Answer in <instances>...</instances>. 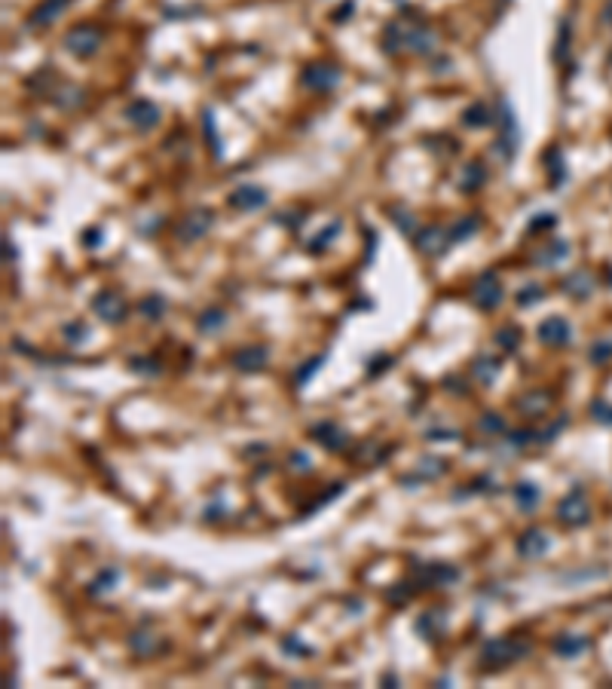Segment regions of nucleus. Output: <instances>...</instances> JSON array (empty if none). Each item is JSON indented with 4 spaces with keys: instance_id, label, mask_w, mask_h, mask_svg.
I'll use <instances>...</instances> for the list:
<instances>
[{
    "instance_id": "f257e3e1",
    "label": "nucleus",
    "mask_w": 612,
    "mask_h": 689,
    "mask_svg": "<svg viewBox=\"0 0 612 689\" xmlns=\"http://www.w3.org/2000/svg\"><path fill=\"white\" fill-rule=\"evenodd\" d=\"M530 652V643L517 641V637H490L481 646V662L487 668H505L511 662H517L521 656Z\"/></svg>"
},
{
    "instance_id": "f03ea898",
    "label": "nucleus",
    "mask_w": 612,
    "mask_h": 689,
    "mask_svg": "<svg viewBox=\"0 0 612 689\" xmlns=\"http://www.w3.org/2000/svg\"><path fill=\"white\" fill-rule=\"evenodd\" d=\"M557 518L560 524H566V527H582V524L591 521V509H588V500L582 490H573V493H566L564 500H560L557 506Z\"/></svg>"
},
{
    "instance_id": "7ed1b4c3",
    "label": "nucleus",
    "mask_w": 612,
    "mask_h": 689,
    "mask_svg": "<svg viewBox=\"0 0 612 689\" xmlns=\"http://www.w3.org/2000/svg\"><path fill=\"white\" fill-rule=\"evenodd\" d=\"M98 46H102V31L92 28V25L70 28L68 37H65V49H70L74 55H92Z\"/></svg>"
},
{
    "instance_id": "20e7f679",
    "label": "nucleus",
    "mask_w": 612,
    "mask_h": 689,
    "mask_svg": "<svg viewBox=\"0 0 612 689\" xmlns=\"http://www.w3.org/2000/svg\"><path fill=\"white\" fill-rule=\"evenodd\" d=\"M502 282H499V276L493 273V270H487V273L481 276L478 282H475V303H478L481 310H493V307H499L502 303Z\"/></svg>"
},
{
    "instance_id": "39448f33",
    "label": "nucleus",
    "mask_w": 612,
    "mask_h": 689,
    "mask_svg": "<svg viewBox=\"0 0 612 689\" xmlns=\"http://www.w3.org/2000/svg\"><path fill=\"white\" fill-rule=\"evenodd\" d=\"M340 80V70L328 65V62H316L303 70V86L306 89H316V92H325V89H334Z\"/></svg>"
},
{
    "instance_id": "423d86ee",
    "label": "nucleus",
    "mask_w": 612,
    "mask_h": 689,
    "mask_svg": "<svg viewBox=\"0 0 612 689\" xmlns=\"http://www.w3.org/2000/svg\"><path fill=\"white\" fill-rule=\"evenodd\" d=\"M92 310H95V316L104 319V322H123L126 319V301L117 291H102V294L92 301Z\"/></svg>"
},
{
    "instance_id": "0eeeda50",
    "label": "nucleus",
    "mask_w": 612,
    "mask_h": 689,
    "mask_svg": "<svg viewBox=\"0 0 612 689\" xmlns=\"http://www.w3.org/2000/svg\"><path fill=\"white\" fill-rule=\"evenodd\" d=\"M312 438H316L322 447H328V451H343V447L350 444V432H346L343 426L331 423V420L312 426Z\"/></svg>"
},
{
    "instance_id": "6e6552de",
    "label": "nucleus",
    "mask_w": 612,
    "mask_h": 689,
    "mask_svg": "<svg viewBox=\"0 0 612 689\" xmlns=\"http://www.w3.org/2000/svg\"><path fill=\"white\" fill-rule=\"evenodd\" d=\"M126 120H129L132 126H138L141 132H147L160 123V108H156L153 102H147V98H138V102H132L129 108H126Z\"/></svg>"
},
{
    "instance_id": "1a4fd4ad",
    "label": "nucleus",
    "mask_w": 612,
    "mask_h": 689,
    "mask_svg": "<svg viewBox=\"0 0 612 689\" xmlns=\"http://www.w3.org/2000/svg\"><path fill=\"white\" fill-rule=\"evenodd\" d=\"M267 359H269V350H267V346L251 343V346H242V350L233 352V368H239V371L251 374V371H260V368L267 365Z\"/></svg>"
},
{
    "instance_id": "9d476101",
    "label": "nucleus",
    "mask_w": 612,
    "mask_h": 689,
    "mask_svg": "<svg viewBox=\"0 0 612 689\" xmlns=\"http://www.w3.org/2000/svg\"><path fill=\"white\" fill-rule=\"evenodd\" d=\"M548 549H551V536L539 527L526 530V534H521V539H517V555L521 558H542Z\"/></svg>"
},
{
    "instance_id": "9b49d317",
    "label": "nucleus",
    "mask_w": 612,
    "mask_h": 689,
    "mask_svg": "<svg viewBox=\"0 0 612 689\" xmlns=\"http://www.w3.org/2000/svg\"><path fill=\"white\" fill-rule=\"evenodd\" d=\"M417 576H419V585H453L459 579V570L450 564H425V567H417Z\"/></svg>"
},
{
    "instance_id": "f8f14e48",
    "label": "nucleus",
    "mask_w": 612,
    "mask_h": 689,
    "mask_svg": "<svg viewBox=\"0 0 612 689\" xmlns=\"http://www.w3.org/2000/svg\"><path fill=\"white\" fill-rule=\"evenodd\" d=\"M230 205L239 211H254L260 205H267V194L258 187V184H242L230 194Z\"/></svg>"
},
{
    "instance_id": "ddd939ff",
    "label": "nucleus",
    "mask_w": 612,
    "mask_h": 689,
    "mask_svg": "<svg viewBox=\"0 0 612 689\" xmlns=\"http://www.w3.org/2000/svg\"><path fill=\"white\" fill-rule=\"evenodd\" d=\"M211 221H215V215H211L209 209H196V211H190L187 218H184V224H181V230H178V236L181 239H199L205 230L211 227Z\"/></svg>"
},
{
    "instance_id": "4468645a",
    "label": "nucleus",
    "mask_w": 612,
    "mask_h": 689,
    "mask_svg": "<svg viewBox=\"0 0 612 689\" xmlns=\"http://www.w3.org/2000/svg\"><path fill=\"white\" fill-rule=\"evenodd\" d=\"M539 340H542V343H551V346H564L566 340H569L566 319H560V316L545 319V322L539 325Z\"/></svg>"
},
{
    "instance_id": "2eb2a0df",
    "label": "nucleus",
    "mask_w": 612,
    "mask_h": 689,
    "mask_svg": "<svg viewBox=\"0 0 612 689\" xmlns=\"http://www.w3.org/2000/svg\"><path fill=\"white\" fill-rule=\"evenodd\" d=\"M447 245H450V236H447L441 227H429V230H423L417 236V248L423 254H441Z\"/></svg>"
},
{
    "instance_id": "dca6fc26",
    "label": "nucleus",
    "mask_w": 612,
    "mask_h": 689,
    "mask_svg": "<svg viewBox=\"0 0 612 689\" xmlns=\"http://www.w3.org/2000/svg\"><path fill=\"white\" fill-rule=\"evenodd\" d=\"M511 496H515L521 511H533L539 506V500H542V493H539V487L533 484V481H517V484L511 487Z\"/></svg>"
},
{
    "instance_id": "f3484780",
    "label": "nucleus",
    "mask_w": 612,
    "mask_h": 689,
    "mask_svg": "<svg viewBox=\"0 0 612 689\" xmlns=\"http://www.w3.org/2000/svg\"><path fill=\"white\" fill-rule=\"evenodd\" d=\"M499 371H502V361L493 359V356H478L475 359V368H472L475 380L484 383V386H490V383L499 377Z\"/></svg>"
},
{
    "instance_id": "a211bd4d",
    "label": "nucleus",
    "mask_w": 612,
    "mask_h": 689,
    "mask_svg": "<svg viewBox=\"0 0 612 689\" xmlns=\"http://www.w3.org/2000/svg\"><path fill=\"white\" fill-rule=\"evenodd\" d=\"M585 650H588V637H582V634H560L557 641H554V652L564 659H575Z\"/></svg>"
},
{
    "instance_id": "6ab92c4d",
    "label": "nucleus",
    "mask_w": 612,
    "mask_h": 689,
    "mask_svg": "<svg viewBox=\"0 0 612 689\" xmlns=\"http://www.w3.org/2000/svg\"><path fill=\"white\" fill-rule=\"evenodd\" d=\"M462 123L468 126V129H481V126H490L493 120H490V108L484 102H475L468 104L466 111H462Z\"/></svg>"
},
{
    "instance_id": "aec40b11",
    "label": "nucleus",
    "mask_w": 612,
    "mask_h": 689,
    "mask_svg": "<svg viewBox=\"0 0 612 689\" xmlns=\"http://www.w3.org/2000/svg\"><path fill=\"white\" fill-rule=\"evenodd\" d=\"M444 613L441 610H432V613H425V616H419L417 619V631L423 637H435V634H441L444 631Z\"/></svg>"
},
{
    "instance_id": "412c9836",
    "label": "nucleus",
    "mask_w": 612,
    "mask_h": 689,
    "mask_svg": "<svg viewBox=\"0 0 612 689\" xmlns=\"http://www.w3.org/2000/svg\"><path fill=\"white\" fill-rule=\"evenodd\" d=\"M117 579H119V570H117V567H104V570L98 573L95 579H92L89 594H92V598H98V594H108L111 588L117 585Z\"/></svg>"
},
{
    "instance_id": "4be33fe9",
    "label": "nucleus",
    "mask_w": 612,
    "mask_h": 689,
    "mask_svg": "<svg viewBox=\"0 0 612 689\" xmlns=\"http://www.w3.org/2000/svg\"><path fill=\"white\" fill-rule=\"evenodd\" d=\"M129 646L135 650V656H153L156 646H160V637L151 634V631H135Z\"/></svg>"
},
{
    "instance_id": "5701e85b",
    "label": "nucleus",
    "mask_w": 612,
    "mask_h": 689,
    "mask_svg": "<svg viewBox=\"0 0 612 689\" xmlns=\"http://www.w3.org/2000/svg\"><path fill=\"white\" fill-rule=\"evenodd\" d=\"M227 328V312L224 310H205L199 316V331L202 334H218Z\"/></svg>"
},
{
    "instance_id": "b1692460",
    "label": "nucleus",
    "mask_w": 612,
    "mask_h": 689,
    "mask_svg": "<svg viewBox=\"0 0 612 689\" xmlns=\"http://www.w3.org/2000/svg\"><path fill=\"white\" fill-rule=\"evenodd\" d=\"M138 310H141V316H144L147 322H156V319L166 312V297L162 294H147L144 301L138 303Z\"/></svg>"
},
{
    "instance_id": "393cba45",
    "label": "nucleus",
    "mask_w": 612,
    "mask_h": 689,
    "mask_svg": "<svg viewBox=\"0 0 612 689\" xmlns=\"http://www.w3.org/2000/svg\"><path fill=\"white\" fill-rule=\"evenodd\" d=\"M65 6H68V0H44V6L31 16V22L34 25H49L61 10H65Z\"/></svg>"
},
{
    "instance_id": "a878e982",
    "label": "nucleus",
    "mask_w": 612,
    "mask_h": 689,
    "mask_svg": "<svg viewBox=\"0 0 612 689\" xmlns=\"http://www.w3.org/2000/svg\"><path fill=\"white\" fill-rule=\"evenodd\" d=\"M484 166H478V162H468L466 169H462V175H459V187L462 190H478L481 184H484Z\"/></svg>"
},
{
    "instance_id": "bb28decb",
    "label": "nucleus",
    "mask_w": 612,
    "mask_h": 689,
    "mask_svg": "<svg viewBox=\"0 0 612 689\" xmlns=\"http://www.w3.org/2000/svg\"><path fill=\"white\" fill-rule=\"evenodd\" d=\"M517 343H521V328H515V325H505V328L496 331V346L505 352H515Z\"/></svg>"
},
{
    "instance_id": "cd10ccee",
    "label": "nucleus",
    "mask_w": 612,
    "mask_h": 689,
    "mask_svg": "<svg viewBox=\"0 0 612 689\" xmlns=\"http://www.w3.org/2000/svg\"><path fill=\"white\" fill-rule=\"evenodd\" d=\"M444 472H447V463H444V460H435V457L419 460V466H417V475H419V478H429V481L441 478Z\"/></svg>"
},
{
    "instance_id": "c85d7f7f",
    "label": "nucleus",
    "mask_w": 612,
    "mask_h": 689,
    "mask_svg": "<svg viewBox=\"0 0 612 689\" xmlns=\"http://www.w3.org/2000/svg\"><path fill=\"white\" fill-rule=\"evenodd\" d=\"M325 359H328V356H316L312 361H306V365H300V371L294 374V386H303V383H309V380H312V374H316L318 368L325 365Z\"/></svg>"
},
{
    "instance_id": "c756f323",
    "label": "nucleus",
    "mask_w": 612,
    "mask_h": 689,
    "mask_svg": "<svg viewBox=\"0 0 612 689\" xmlns=\"http://www.w3.org/2000/svg\"><path fill=\"white\" fill-rule=\"evenodd\" d=\"M129 368H132L135 374H144V377H156V374L162 371L160 361H156V359H132Z\"/></svg>"
},
{
    "instance_id": "7c9ffc66",
    "label": "nucleus",
    "mask_w": 612,
    "mask_h": 689,
    "mask_svg": "<svg viewBox=\"0 0 612 689\" xmlns=\"http://www.w3.org/2000/svg\"><path fill=\"white\" fill-rule=\"evenodd\" d=\"M475 230H478V218H462V221L457 224V230H450V245L459 243V239H466V236H472Z\"/></svg>"
},
{
    "instance_id": "2f4dec72",
    "label": "nucleus",
    "mask_w": 612,
    "mask_h": 689,
    "mask_svg": "<svg viewBox=\"0 0 612 689\" xmlns=\"http://www.w3.org/2000/svg\"><path fill=\"white\" fill-rule=\"evenodd\" d=\"M478 426H481V432H490V435H502L505 432V420L499 414H484Z\"/></svg>"
},
{
    "instance_id": "473e14b6",
    "label": "nucleus",
    "mask_w": 612,
    "mask_h": 689,
    "mask_svg": "<svg viewBox=\"0 0 612 689\" xmlns=\"http://www.w3.org/2000/svg\"><path fill=\"white\" fill-rule=\"evenodd\" d=\"M61 334H65V337H68V343H83V340H86L89 337V331H86V325H83V322H70V325H65V331H61Z\"/></svg>"
},
{
    "instance_id": "72a5a7b5",
    "label": "nucleus",
    "mask_w": 612,
    "mask_h": 689,
    "mask_svg": "<svg viewBox=\"0 0 612 689\" xmlns=\"http://www.w3.org/2000/svg\"><path fill=\"white\" fill-rule=\"evenodd\" d=\"M542 288H539V285H524L521 288V294H517V303H521V307H533V303H539V301H542Z\"/></svg>"
},
{
    "instance_id": "f704fd0d",
    "label": "nucleus",
    "mask_w": 612,
    "mask_h": 689,
    "mask_svg": "<svg viewBox=\"0 0 612 689\" xmlns=\"http://www.w3.org/2000/svg\"><path fill=\"white\" fill-rule=\"evenodd\" d=\"M389 215L395 218V227H398V230H404V233H414V230H417V221H414V215H410V211L392 209Z\"/></svg>"
},
{
    "instance_id": "c9c22d12",
    "label": "nucleus",
    "mask_w": 612,
    "mask_h": 689,
    "mask_svg": "<svg viewBox=\"0 0 612 689\" xmlns=\"http://www.w3.org/2000/svg\"><path fill=\"white\" fill-rule=\"evenodd\" d=\"M564 288H566V291H579V297H585V294H588V288H591V279H588L585 273L569 276V279L564 282Z\"/></svg>"
},
{
    "instance_id": "e433bc0d",
    "label": "nucleus",
    "mask_w": 612,
    "mask_h": 689,
    "mask_svg": "<svg viewBox=\"0 0 612 689\" xmlns=\"http://www.w3.org/2000/svg\"><path fill=\"white\" fill-rule=\"evenodd\" d=\"M337 233H340V224H334V227H325V230H322V233H318V236H316V239H312V252H322V248H325V245H328V243H331V239H334V236H337Z\"/></svg>"
},
{
    "instance_id": "4c0bfd02",
    "label": "nucleus",
    "mask_w": 612,
    "mask_h": 689,
    "mask_svg": "<svg viewBox=\"0 0 612 689\" xmlns=\"http://www.w3.org/2000/svg\"><path fill=\"white\" fill-rule=\"evenodd\" d=\"M609 359H612V343H609V340H603V343H597L594 350H591V361H594V365L609 361Z\"/></svg>"
},
{
    "instance_id": "58836bf2",
    "label": "nucleus",
    "mask_w": 612,
    "mask_h": 689,
    "mask_svg": "<svg viewBox=\"0 0 612 689\" xmlns=\"http://www.w3.org/2000/svg\"><path fill=\"white\" fill-rule=\"evenodd\" d=\"M545 227H554V215H536L533 218V224H530V233L545 230Z\"/></svg>"
},
{
    "instance_id": "ea45409f",
    "label": "nucleus",
    "mask_w": 612,
    "mask_h": 689,
    "mask_svg": "<svg viewBox=\"0 0 612 689\" xmlns=\"http://www.w3.org/2000/svg\"><path fill=\"white\" fill-rule=\"evenodd\" d=\"M594 414H597V420H603V423H609V426H612V408H609V404L594 402Z\"/></svg>"
},
{
    "instance_id": "a19ab883",
    "label": "nucleus",
    "mask_w": 612,
    "mask_h": 689,
    "mask_svg": "<svg viewBox=\"0 0 612 689\" xmlns=\"http://www.w3.org/2000/svg\"><path fill=\"white\" fill-rule=\"evenodd\" d=\"M282 650H285V652H300V656H306V652H309L303 643H297V637H285Z\"/></svg>"
},
{
    "instance_id": "79ce46f5",
    "label": "nucleus",
    "mask_w": 612,
    "mask_h": 689,
    "mask_svg": "<svg viewBox=\"0 0 612 689\" xmlns=\"http://www.w3.org/2000/svg\"><path fill=\"white\" fill-rule=\"evenodd\" d=\"M291 463H294L297 472H303V469H309V457H306V453H294V457H291Z\"/></svg>"
},
{
    "instance_id": "37998d69",
    "label": "nucleus",
    "mask_w": 612,
    "mask_h": 689,
    "mask_svg": "<svg viewBox=\"0 0 612 689\" xmlns=\"http://www.w3.org/2000/svg\"><path fill=\"white\" fill-rule=\"evenodd\" d=\"M542 404H548V399H545V395H542V399H533V402H521V408H526V410H533V414H536V410L539 408H542Z\"/></svg>"
},
{
    "instance_id": "c03bdc74",
    "label": "nucleus",
    "mask_w": 612,
    "mask_h": 689,
    "mask_svg": "<svg viewBox=\"0 0 612 689\" xmlns=\"http://www.w3.org/2000/svg\"><path fill=\"white\" fill-rule=\"evenodd\" d=\"M383 683H386V686H395V683H398L395 674H386V677H383Z\"/></svg>"
}]
</instances>
